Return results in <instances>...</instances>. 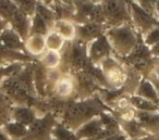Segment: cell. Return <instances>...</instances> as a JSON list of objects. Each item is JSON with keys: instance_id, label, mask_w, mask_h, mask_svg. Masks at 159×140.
Listing matches in <instances>:
<instances>
[{"instance_id": "cell-1", "label": "cell", "mask_w": 159, "mask_h": 140, "mask_svg": "<svg viewBox=\"0 0 159 140\" xmlns=\"http://www.w3.org/2000/svg\"><path fill=\"white\" fill-rule=\"evenodd\" d=\"M108 107L97 98L81 99L76 101H68L61 114V123L66 128L75 131L80 126L89 120L99 115L102 112L107 111Z\"/></svg>"}, {"instance_id": "cell-2", "label": "cell", "mask_w": 159, "mask_h": 140, "mask_svg": "<svg viewBox=\"0 0 159 140\" xmlns=\"http://www.w3.org/2000/svg\"><path fill=\"white\" fill-rule=\"evenodd\" d=\"M105 36L108 39L112 51L122 58L126 57L133 50L139 37L132 24L109 27L105 31Z\"/></svg>"}, {"instance_id": "cell-3", "label": "cell", "mask_w": 159, "mask_h": 140, "mask_svg": "<svg viewBox=\"0 0 159 140\" xmlns=\"http://www.w3.org/2000/svg\"><path fill=\"white\" fill-rule=\"evenodd\" d=\"M64 50V63L68 70L73 73H80L85 71L91 62L87 55V44L79 39L73 42H66Z\"/></svg>"}, {"instance_id": "cell-4", "label": "cell", "mask_w": 159, "mask_h": 140, "mask_svg": "<svg viewBox=\"0 0 159 140\" xmlns=\"http://www.w3.org/2000/svg\"><path fill=\"white\" fill-rule=\"evenodd\" d=\"M98 66L104 74L108 89L119 90L123 88L128 78V70L126 66L119 59H117V57L110 55Z\"/></svg>"}, {"instance_id": "cell-5", "label": "cell", "mask_w": 159, "mask_h": 140, "mask_svg": "<svg viewBox=\"0 0 159 140\" xmlns=\"http://www.w3.org/2000/svg\"><path fill=\"white\" fill-rule=\"evenodd\" d=\"M99 3L107 28L122 24H132L129 5L125 0H102Z\"/></svg>"}, {"instance_id": "cell-6", "label": "cell", "mask_w": 159, "mask_h": 140, "mask_svg": "<svg viewBox=\"0 0 159 140\" xmlns=\"http://www.w3.org/2000/svg\"><path fill=\"white\" fill-rule=\"evenodd\" d=\"M57 117L48 112L43 116L36 118L29 127L24 139L26 140H50L52 129L57 124Z\"/></svg>"}, {"instance_id": "cell-7", "label": "cell", "mask_w": 159, "mask_h": 140, "mask_svg": "<svg viewBox=\"0 0 159 140\" xmlns=\"http://www.w3.org/2000/svg\"><path fill=\"white\" fill-rule=\"evenodd\" d=\"M129 10H130L131 23L137 34H139V36L145 35L149 29L159 24V21L155 18V15L142 9L135 1H131L129 3Z\"/></svg>"}, {"instance_id": "cell-8", "label": "cell", "mask_w": 159, "mask_h": 140, "mask_svg": "<svg viewBox=\"0 0 159 140\" xmlns=\"http://www.w3.org/2000/svg\"><path fill=\"white\" fill-rule=\"evenodd\" d=\"M111 53L112 48L105 36V33L87 44V55L93 65H99L105 59L110 57Z\"/></svg>"}, {"instance_id": "cell-9", "label": "cell", "mask_w": 159, "mask_h": 140, "mask_svg": "<svg viewBox=\"0 0 159 140\" xmlns=\"http://www.w3.org/2000/svg\"><path fill=\"white\" fill-rule=\"evenodd\" d=\"M106 26L99 23H83L76 24V39L89 44L92 40L102 36L106 31Z\"/></svg>"}, {"instance_id": "cell-10", "label": "cell", "mask_w": 159, "mask_h": 140, "mask_svg": "<svg viewBox=\"0 0 159 140\" xmlns=\"http://www.w3.org/2000/svg\"><path fill=\"white\" fill-rule=\"evenodd\" d=\"M134 116L142 128L149 136H157L159 133V111L143 112L135 110Z\"/></svg>"}, {"instance_id": "cell-11", "label": "cell", "mask_w": 159, "mask_h": 140, "mask_svg": "<svg viewBox=\"0 0 159 140\" xmlns=\"http://www.w3.org/2000/svg\"><path fill=\"white\" fill-rule=\"evenodd\" d=\"M0 45L13 51H20V52L25 51L24 40L12 27H10V25L0 35Z\"/></svg>"}, {"instance_id": "cell-12", "label": "cell", "mask_w": 159, "mask_h": 140, "mask_svg": "<svg viewBox=\"0 0 159 140\" xmlns=\"http://www.w3.org/2000/svg\"><path fill=\"white\" fill-rule=\"evenodd\" d=\"M31 19L32 18H30L29 15H26L23 12H21L20 10L16 9V11L14 12L12 18L9 21L10 27H12L23 40H25L30 36Z\"/></svg>"}, {"instance_id": "cell-13", "label": "cell", "mask_w": 159, "mask_h": 140, "mask_svg": "<svg viewBox=\"0 0 159 140\" xmlns=\"http://www.w3.org/2000/svg\"><path fill=\"white\" fill-rule=\"evenodd\" d=\"M53 94L57 98L63 100H68L69 98L73 97V94H75L74 77L70 74L62 75L53 88Z\"/></svg>"}, {"instance_id": "cell-14", "label": "cell", "mask_w": 159, "mask_h": 140, "mask_svg": "<svg viewBox=\"0 0 159 140\" xmlns=\"http://www.w3.org/2000/svg\"><path fill=\"white\" fill-rule=\"evenodd\" d=\"M118 122L120 124L121 131L129 139H142V138L149 137V135L142 128V126L139 124V122L135 120V116L133 118L121 120H118Z\"/></svg>"}, {"instance_id": "cell-15", "label": "cell", "mask_w": 159, "mask_h": 140, "mask_svg": "<svg viewBox=\"0 0 159 140\" xmlns=\"http://www.w3.org/2000/svg\"><path fill=\"white\" fill-rule=\"evenodd\" d=\"M11 117L13 120L29 127L37 118L35 109L27 105H16L11 109Z\"/></svg>"}, {"instance_id": "cell-16", "label": "cell", "mask_w": 159, "mask_h": 140, "mask_svg": "<svg viewBox=\"0 0 159 140\" xmlns=\"http://www.w3.org/2000/svg\"><path fill=\"white\" fill-rule=\"evenodd\" d=\"M51 29L57 32L66 42H73L76 39V24L71 20L58 19L55 21Z\"/></svg>"}, {"instance_id": "cell-17", "label": "cell", "mask_w": 159, "mask_h": 140, "mask_svg": "<svg viewBox=\"0 0 159 140\" xmlns=\"http://www.w3.org/2000/svg\"><path fill=\"white\" fill-rule=\"evenodd\" d=\"M25 51L29 52L31 55L40 57L46 51V42H45V36L42 35H30L24 40Z\"/></svg>"}, {"instance_id": "cell-18", "label": "cell", "mask_w": 159, "mask_h": 140, "mask_svg": "<svg viewBox=\"0 0 159 140\" xmlns=\"http://www.w3.org/2000/svg\"><path fill=\"white\" fill-rule=\"evenodd\" d=\"M133 94H136V96L142 97L144 99L152 101L156 104H159V96L156 91V88L154 87L152 81L147 78L141 79L136 90Z\"/></svg>"}, {"instance_id": "cell-19", "label": "cell", "mask_w": 159, "mask_h": 140, "mask_svg": "<svg viewBox=\"0 0 159 140\" xmlns=\"http://www.w3.org/2000/svg\"><path fill=\"white\" fill-rule=\"evenodd\" d=\"M2 130L7 133V136L11 140H20L26 137L27 126L16 122V120H11V122L6 123Z\"/></svg>"}, {"instance_id": "cell-20", "label": "cell", "mask_w": 159, "mask_h": 140, "mask_svg": "<svg viewBox=\"0 0 159 140\" xmlns=\"http://www.w3.org/2000/svg\"><path fill=\"white\" fill-rule=\"evenodd\" d=\"M62 62V55L59 51L46 50L40 55L39 63L44 66L46 70H52L58 68Z\"/></svg>"}, {"instance_id": "cell-21", "label": "cell", "mask_w": 159, "mask_h": 140, "mask_svg": "<svg viewBox=\"0 0 159 140\" xmlns=\"http://www.w3.org/2000/svg\"><path fill=\"white\" fill-rule=\"evenodd\" d=\"M130 101L133 109L136 111L143 112H158L159 104H156L152 101L144 99L142 97H139L136 94H130Z\"/></svg>"}, {"instance_id": "cell-22", "label": "cell", "mask_w": 159, "mask_h": 140, "mask_svg": "<svg viewBox=\"0 0 159 140\" xmlns=\"http://www.w3.org/2000/svg\"><path fill=\"white\" fill-rule=\"evenodd\" d=\"M45 42H46V50H53V51H62L66 46V42L53 29L47 33L45 36Z\"/></svg>"}, {"instance_id": "cell-23", "label": "cell", "mask_w": 159, "mask_h": 140, "mask_svg": "<svg viewBox=\"0 0 159 140\" xmlns=\"http://www.w3.org/2000/svg\"><path fill=\"white\" fill-rule=\"evenodd\" d=\"M50 31V27L48 26L44 19L37 13H35L31 19V29H30V35H42L46 36L47 33Z\"/></svg>"}, {"instance_id": "cell-24", "label": "cell", "mask_w": 159, "mask_h": 140, "mask_svg": "<svg viewBox=\"0 0 159 140\" xmlns=\"http://www.w3.org/2000/svg\"><path fill=\"white\" fill-rule=\"evenodd\" d=\"M51 138H55L57 140H79L75 136V133L71 129L66 128L61 123L57 122L52 129Z\"/></svg>"}, {"instance_id": "cell-25", "label": "cell", "mask_w": 159, "mask_h": 140, "mask_svg": "<svg viewBox=\"0 0 159 140\" xmlns=\"http://www.w3.org/2000/svg\"><path fill=\"white\" fill-rule=\"evenodd\" d=\"M18 10L29 15L30 18L35 14L36 7H37V0H12Z\"/></svg>"}, {"instance_id": "cell-26", "label": "cell", "mask_w": 159, "mask_h": 140, "mask_svg": "<svg viewBox=\"0 0 159 140\" xmlns=\"http://www.w3.org/2000/svg\"><path fill=\"white\" fill-rule=\"evenodd\" d=\"M16 9L18 8L16 7L12 0H0V16L8 23Z\"/></svg>"}, {"instance_id": "cell-27", "label": "cell", "mask_w": 159, "mask_h": 140, "mask_svg": "<svg viewBox=\"0 0 159 140\" xmlns=\"http://www.w3.org/2000/svg\"><path fill=\"white\" fill-rule=\"evenodd\" d=\"M23 65H24V63H22V62H16V63L8 64L6 66H0V84L7 77L18 73L23 68Z\"/></svg>"}, {"instance_id": "cell-28", "label": "cell", "mask_w": 159, "mask_h": 140, "mask_svg": "<svg viewBox=\"0 0 159 140\" xmlns=\"http://www.w3.org/2000/svg\"><path fill=\"white\" fill-rule=\"evenodd\" d=\"M141 37H142L143 42L148 48H152V46L158 44L159 42V24L154 26L152 29H149L145 35L141 36Z\"/></svg>"}, {"instance_id": "cell-29", "label": "cell", "mask_w": 159, "mask_h": 140, "mask_svg": "<svg viewBox=\"0 0 159 140\" xmlns=\"http://www.w3.org/2000/svg\"><path fill=\"white\" fill-rule=\"evenodd\" d=\"M134 1L142 8V9H144L146 12H148V13L154 15L155 5H156V2L158 0H134Z\"/></svg>"}, {"instance_id": "cell-30", "label": "cell", "mask_w": 159, "mask_h": 140, "mask_svg": "<svg viewBox=\"0 0 159 140\" xmlns=\"http://www.w3.org/2000/svg\"><path fill=\"white\" fill-rule=\"evenodd\" d=\"M126 139H129V138L121 131V133L111 135V136H109V137H106V138H104V139H102V140H126Z\"/></svg>"}, {"instance_id": "cell-31", "label": "cell", "mask_w": 159, "mask_h": 140, "mask_svg": "<svg viewBox=\"0 0 159 140\" xmlns=\"http://www.w3.org/2000/svg\"><path fill=\"white\" fill-rule=\"evenodd\" d=\"M149 50H150L152 57L154 58V59L159 60V42L155 45V46H152V48H149Z\"/></svg>"}, {"instance_id": "cell-32", "label": "cell", "mask_w": 159, "mask_h": 140, "mask_svg": "<svg viewBox=\"0 0 159 140\" xmlns=\"http://www.w3.org/2000/svg\"><path fill=\"white\" fill-rule=\"evenodd\" d=\"M8 26H9V23H8L6 20H3V19L0 16V35L2 34V32L5 31Z\"/></svg>"}, {"instance_id": "cell-33", "label": "cell", "mask_w": 159, "mask_h": 140, "mask_svg": "<svg viewBox=\"0 0 159 140\" xmlns=\"http://www.w3.org/2000/svg\"><path fill=\"white\" fill-rule=\"evenodd\" d=\"M154 15L155 18L157 19V20L159 21V0L156 2V5H155V9H154Z\"/></svg>"}, {"instance_id": "cell-34", "label": "cell", "mask_w": 159, "mask_h": 140, "mask_svg": "<svg viewBox=\"0 0 159 140\" xmlns=\"http://www.w3.org/2000/svg\"><path fill=\"white\" fill-rule=\"evenodd\" d=\"M0 140H11V139L8 137L7 133H6L2 129H0Z\"/></svg>"}, {"instance_id": "cell-35", "label": "cell", "mask_w": 159, "mask_h": 140, "mask_svg": "<svg viewBox=\"0 0 159 140\" xmlns=\"http://www.w3.org/2000/svg\"><path fill=\"white\" fill-rule=\"evenodd\" d=\"M152 83V85H154V87L156 88V91L157 94H158L159 96V81H150Z\"/></svg>"}, {"instance_id": "cell-36", "label": "cell", "mask_w": 159, "mask_h": 140, "mask_svg": "<svg viewBox=\"0 0 159 140\" xmlns=\"http://www.w3.org/2000/svg\"><path fill=\"white\" fill-rule=\"evenodd\" d=\"M91 1H93V2H95V3H99L102 0H91Z\"/></svg>"}, {"instance_id": "cell-37", "label": "cell", "mask_w": 159, "mask_h": 140, "mask_svg": "<svg viewBox=\"0 0 159 140\" xmlns=\"http://www.w3.org/2000/svg\"><path fill=\"white\" fill-rule=\"evenodd\" d=\"M50 140H57V139H55V138H50Z\"/></svg>"}, {"instance_id": "cell-38", "label": "cell", "mask_w": 159, "mask_h": 140, "mask_svg": "<svg viewBox=\"0 0 159 140\" xmlns=\"http://www.w3.org/2000/svg\"><path fill=\"white\" fill-rule=\"evenodd\" d=\"M20 140H26V139H20Z\"/></svg>"}]
</instances>
